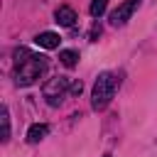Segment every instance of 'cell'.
Listing matches in <instances>:
<instances>
[{
  "label": "cell",
  "instance_id": "1",
  "mask_svg": "<svg viewBox=\"0 0 157 157\" xmlns=\"http://www.w3.org/2000/svg\"><path fill=\"white\" fill-rule=\"evenodd\" d=\"M47 71V56L44 54H32L29 49L20 47L15 49V83L17 86H32L42 74Z\"/></svg>",
  "mask_w": 157,
  "mask_h": 157
},
{
  "label": "cell",
  "instance_id": "2",
  "mask_svg": "<svg viewBox=\"0 0 157 157\" xmlns=\"http://www.w3.org/2000/svg\"><path fill=\"white\" fill-rule=\"evenodd\" d=\"M118 76L115 74H110V71H103V74H98V78H96V83H93V93H91V108L93 110H103L110 101H113V96H115V91H118Z\"/></svg>",
  "mask_w": 157,
  "mask_h": 157
},
{
  "label": "cell",
  "instance_id": "3",
  "mask_svg": "<svg viewBox=\"0 0 157 157\" xmlns=\"http://www.w3.org/2000/svg\"><path fill=\"white\" fill-rule=\"evenodd\" d=\"M69 91H71V78H66V76H54L42 86V96L47 98V103L52 108L61 105L64 98L69 96Z\"/></svg>",
  "mask_w": 157,
  "mask_h": 157
},
{
  "label": "cell",
  "instance_id": "4",
  "mask_svg": "<svg viewBox=\"0 0 157 157\" xmlns=\"http://www.w3.org/2000/svg\"><path fill=\"white\" fill-rule=\"evenodd\" d=\"M140 2H142V0H125V2H120V5L110 12V17H108L110 25H113V27H123V25L132 17V12L140 7Z\"/></svg>",
  "mask_w": 157,
  "mask_h": 157
},
{
  "label": "cell",
  "instance_id": "5",
  "mask_svg": "<svg viewBox=\"0 0 157 157\" xmlns=\"http://www.w3.org/2000/svg\"><path fill=\"white\" fill-rule=\"evenodd\" d=\"M54 20H56V25H61V27H74V22H76V12H74V7L61 5V7H56Z\"/></svg>",
  "mask_w": 157,
  "mask_h": 157
},
{
  "label": "cell",
  "instance_id": "6",
  "mask_svg": "<svg viewBox=\"0 0 157 157\" xmlns=\"http://www.w3.org/2000/svg\"><path fill=\"white\" fill-rule=\"evenodd\" d=\"M34 42H37L42 49H56L59 42H61V37H59L56 32H42V34L34 37Z\"/></svg>",
  "mask_w": 157,
  "mask_h": 157
},
{
  "label": "cell",
  "instance_id": "7",
  "mask_svg": "<svg viewBox=\"0 0 157 157\" xmlns=\"http://www.w3.org/2000/svg\"><path fill=\"white\" fill-rule=\"evenodd\" d=\"M47 132H49V125H47V123H34V125L27 130V142L37 145V142H42V140L47 137Z\"/></svg>",
  "mask_w": 157,
  "mask_h": 157
},
{
  "label": "cell",
  "instance_id": "8",
  "mask_svg": "<svg viewBox=\"0 0 157 157\" xmlns=\"http://www.w3.org/2000/svg\"><path fill=\"white\" fill-rule=\"evenodd\" d=\"M59 61H61L66 69H74V66L78 64V52H74V49H61V52H59Z\"/></svg>",
  "mask_w": 157,
  "mask_h": 157
},
{
  "label": "cell",
  "instance_id": "9",
  "mask_svg": "<svg viewBox=\"0 0 157 157\" xmlns=\"http://www.w3.org/2000/svg\"><path fill=\"white\" fill-rule=\"evenodd\" d=\"M0 120H2V142H7L10 140V113H7V108H2Z\"/></svg>",
  "mask_w": 157,
  "mask_h": 157
},
{
  "label": "cell",
  "instance_id": "10",
  "mask_svg": "<svg viewBox=\"0 0 157 157\" xmlns=\"http://www.w3.org/2000/svg\"><path fill=\"white\" fill-rule=\"evenodd\" d=\"M105 7H108V0H93L91 2V15L93 17H101L105 12Z\"/></svg>",
  "mask_w": 157,
  "mask_h": 157
},
{
  "label": "cell",
  "instance_id": "11",
  "mask_svg": "<svg viewBox=\"0 0 157 157\" xmlns=\"http://www.w3.org/2000/svg\"><path fill=\"white\" fill-rule=\"evenodd\" d=\"M101 29H103V27H101V22L96 20V22H93V27H91V32H88V37H91V42H96V39L101 37Z\"/></svg>",
  "mask_w": 157,
  "mask_h": 157
},
{
  "label": "cell",
  "instance_id": "12",
  "mask_svg": "<svg viewBox=\"0 0 157 157\" xmlns=\"http://www.w3.org/2000/svg\"><path fill=\"white\" fill-rule=\"evenodd\" d=\"M81 91H83V83H81L78 78L71 81V91H69V93H71V96H81Z\"/></svg>",
  "mask_w": 157,
  "mask_h": 157
},
{
  "label": "cell",
  "instance_id": "13",
  "mask_svg": "<svg viewBox=\"0 0 157 157\" xmlns=\"http://www.w3.org/2000/svg\"><path fill=\"white\" fill-rule=\"evenodd\" d=\"M103 157H110V155H103Z\"/></svg>",
  "mask_w": 157,
  "mask_h": 157
}]
</instances>
